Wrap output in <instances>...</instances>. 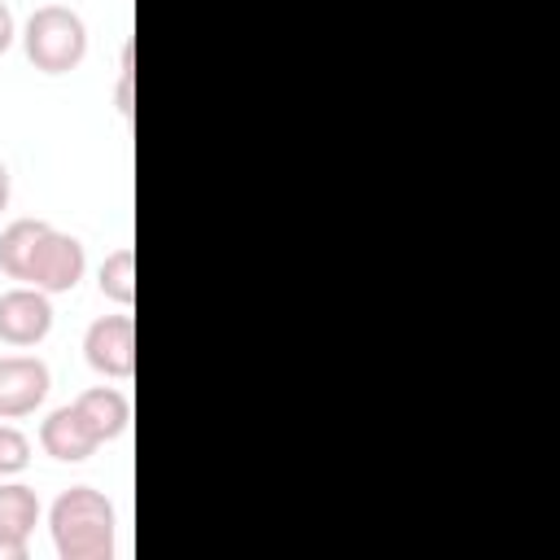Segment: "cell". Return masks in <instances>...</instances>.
Returning a JSON list of instances; mask_svg holds the SVG:
<instances>
[{"label": "cell", "mask_w": 560, "mask_h": 560, "mask_svg": "<svg viewBox=\"0 0 560 560\" xmlns=\"http://www.w3.org/2000/svg\"><path fill=\"white\" fill-rule=\"evenodd\" d=\"M52 547L61 560H109L114 556V508L92 486H70L48 512Z\"/></svg>", "instance_id": "1"}, {"label": "cell", "mask_w": 560, "mask_h": 560, "mask_svg": "<svg viewBox=\"0 0 560 560\" xmlns=\"http://www.w3.org/2000/svg\"><path fill=\"white\" fill-rule=\"evenodd\" d=\"M26 61L44 74H66L88 57V26L66 4H39L22 26Z\"/></svg>", "instance_id": "2"}, {"label": "cell", "mask_w": 560, "mask_h": 560, "mask_svg": "<svg viewBox=\"0 0 560 560\" xmlns=\"http://www.w3.org/2000/svg\"><path fill=\"white\" fill-rule=\"evenodd\" d=\"M83 267H88L83 245H79L70 232L48 228L44 241L35 245L31 267H26V284H35V289H44V293H70V289L83 280Z\"/></svg>", "instance_id": "3"}, {"label": "cell", "mask_w": 560, "mask_h": 560, "mask_svg": "<svg viewBox=\"0 0 560 560\" xmlns=\"http://www.w3.org/2000/svg\"><path fill=\"white\" fill-rule=\"evenodd\" d=\"M83 359L109 381H127L136 372V324L131 315H101L83 337Z\"/></svg>", "instance_id": "4"}, {"label": "cell", "mask_w": 560, "mask_h": 560, "mask_svg": "<svg viewBox=\"0 0 560 560\" xmlns=\"http://www.w3.org/2000/svg\"><path fill=\"white\" fill-rule=\"evenodd\" d=\"M52 332V302L35 284H18L0 293V341L4 346H39Z\"/></svg>", "instance_id": "5"}, {"label": "cell", "mask_w": 560, "mask_h": 560, "mask_svg": "<svg viewBox=\"0 0 560 560\" xmlns=\"http://www.w3.org/2000/svg\"><path fill=\"white\" fill-rule=\"evenodd\" d=\"M52 389L48 363L35 354H4L0 359V420L31 416Z\"/></svg>", "instance_id": "6"}, {"label": "cell", "mask_w": 560, "mask_h": 560, "mask_svg": "<svg viewBox=\"0 0 560 560\" xmlns=\"http://www.w3.org/2000/svg\"><path fill=\"white\" fill-rule=\"evenodd\" d=\"M39 446H44L52 459H61V464H79V459H88V455L101 446V438L92 433V424L83 420V411H79L74 402H66V407H52V411L44 416V424H39Z\"/></svg>", "instance_id": "7"}, {"label": "cell", "mask_w": 560, "mask_h": 560, "mask_svg": "<svg viewBox=\"0 0 560 560\" xmlns=\"http://www.w3.org/2000/svg\"><path fill=\"white\" fill-rule=\"evenodd\" d=\"M74 407L83 411V420L92 424V433H96L101 442L118 438V433L131 424V402H127V394L114 389V385H92V389H83V394L74 398Z\"/></svg>", "instance_id": "8"}, {"label": "cell", "mask_w": 560, "mask_h": 560, "mask_svg": "<svg viewBox=\"0 0 560 560\" xmlns=\"http://www.w3.org/2000/svg\"><path fill=\"white\" fill-rule=\"evenodd\" d=\"M48 228H52V223H44V219H13V223L0 232V271H4L9 280H26V267H31V258H35V245L44 241Z\"/></svg>", "instance_id": "9"}, {"label": "cell", "mask_w": 560, "mask_h": 560, "mask_svg": "<svg viewBox=\"0 0 560 560\" xmlns=\"http://www.w3.org/2000/svg\"><path fill=\"white\" fill-rule=\"evenodd\" d=\"M39 525V499L22 481H0V534L9 538H31Z\"/></svg>", "instance_id": "10"}, {"label": "cell", "mask_w": 560, "mask_h": 560, "mask_svg": "<svg viewBox=\"0 0 560 560\" xmlns=\"http://www.w3.org/2000/svg\"><path fill=\"white\" fill-rule=\"evenodd\" d=\"M96 284L109 302L118 306H131L136 302V249L131 245H118L114 254H105L101 271H96Z\"/></svg>", "instance_id": "11"}, {"label": "cell", "mask_w": 560, "mask_h": 560, "mask_svg": "<svg viewBox=\"0 0 560 560\" xmlns=\"http://www.w3.org/2000/svg\"><path fill=\"white\" fill-rule=\"evenodd\" d=\"M31 464V438L13 424H0V477H18Z\"/></svg>", "instance_id": "12"}, {"label": "cell", "mask_w": 560, "mask_h": 560, "mask_svg": "<svg viewBox=\"0 0 560 560\" xmlns=\"http://www.w3.org/2000/svg\"><path fill=\"white\" fill-rule=\"evenodd\" d=\"M0 560H26V538L0 534Z\"/></svg>", "instance_id": "13"}, {"label": "cell", "mask_w": 560, "mask_h": 560, "mask_svg": "<svg viewBox=\"0 0 560 560\" xmlns=\"http://www.w3.org/2000/svg\"><path fill=\"white\" fill-rule=\"evenodd\" d=\"M13 35H18V26H13V13H9V4L0 0V52H9Z\"/></svg>", "instance_id": "14"}, {"label": "cell", "mask_w": 560, "mask_h": 560, "mask_svg": "<svg viewBox=\"0 0 560 560\" xmlns=\"http://www.w3.org/2000/svg\"><path fill=\"white\" fill-rule=\"evenodd\" d=\"M118 114H131V66H122V79H118Z\"/></svg>", "instance_id": "15"}, {"label": "cell", "mask_w": 560, "mask_h": 560, "mask_svg": "<svg viewBox=\"0 0 560 560\" xmlns=\"http://www.w3.org/2000/svg\"><path fill=\"white\" fill-rule=\"evenodd\" d=\"M9 206V166L0 162V210Z\"/></svg>", "instance_id": "16"}]
</instances>
